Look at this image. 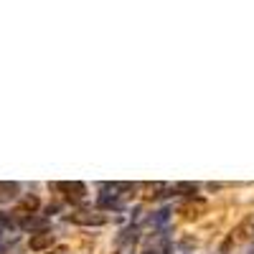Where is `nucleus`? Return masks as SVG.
Here are the masks:
<instances>
[{
	"instance_id": "1",
	"label": "nucleus",
	"mask_w": 254,
	"mask_h": 254,
	"mask_svg": "<svg viewBox=\"0 0 254 254\" xmlns=\"http://www.w3.org/2000/svg\"><path fill=\"white\" fill-rule=\"evenodd\" d=\"M252 237H254V216H247V219L229 234V239L224 242L221 252H229L231 247H237V244H242V242H247V239H252Z\"/></svg>"
},
{
	"instance_id": "2",
	"label": "nucleus",
	"mask_w": 254,
	"mask_h": 254,
	"mask_svg": "<svg viewBox=\"0 0 254 254\" xmlns=\"http://www.w3.org/2000/svg\"><path fill=\"white\" fill-rule=\"evenodd\" d=\"M69 224H76V226H104L107 224V216L102 214V211H87V208H81V211H71V214L66 216Z\"/></svg>"
},
{
	"instance_id": "3",
	"label": "nucleus",
	"mask_w": 254,
	"mask_h": 254,
	"mask_svg": "<svg viewBox=\"0 0 254 254\" xmlns=\"http://www.w3.org/2000/svg\"><path fill=\"white\" fill-rule=\"evenodd\" d=\"M54 188L61 190L71 203H81L84 198H87V186H84L81 181H59V183H54Z\"/></svg>"
},
{
	"instance_id": "4",
	"label": "nucleus",
	"mask_w": 254,
	"mask_h": 254,
	"mask_svg": "<svg viewBox=\"0 0 254 254\" xmlns=\"http://www.w3.org/2000/svg\"><path fill=\"white\" fill-rule=\"evenodd\" d=\"M178 214H181L186 221H196V219H201V216L206 214V201H203L201 196H190V198H186V201L181 203Z\"/></svg>"
},
{
	"instance_id": "5",
	"label": "nucleus",
	"mask_w": 254,
	"mask_h": 254,
	"mask_svg": "<svg viewBox=\"0 0 254 254\" xmlns=\"http://www.w3.org/2000/svg\"><path fill=\"white\" fill-rule=\"evenodd\" d=\"M18 226L23 231H31V234H41V231H49L51 221L46 216H33V214H26L23 219L18 221Z\"/></svg>"
},
{
	"instance_id": "6",
	"label": "nucleus",
	"mask_w": 254,
	"mask_h": 254,
	"mask_svg": "<svg viewBox=\"0 0 254 254\" xmlns=\"http://www.w3.org/2000/svg\"><path fill=\"white\" fill-rule=\"evenodd\" d=\"M198 183L196 181H178V183H173V186H168V190H171L173 196H196L198 193Z\"/></svg>"
},
{
	"instance_id": "7",
	"label": "nucleus",
	"mask_w": 254,
	"mask_h": 254,
	"mask_svg": "<svg viewBox=\"0 0 254 254\" xmlns=\"http://www.w3.org/2000/svg\"><path fill=\"white\" fill-rule=\"evenodd\" d=\"M51 244H54V234H51V231H41V234H31V239H28L31 252H44V249H49Z\"/></svg>"
},
{
	"instance_id": "8",
	"label": "nucleus",
	"mask_w": 254,
	"mask_h": 254,
	"mask_svg": "<svg viewBox=\"0 0 254 254\" xmlns=\"http://www.w3.org/2000/svg\"><path fill=\"white\" fill-rule=\"evenodd\" d=\"M117 208H122V201H120V196L117 193H99V198H97V211H117Z\"/></svg>"
},
{
	"instance_id": "9",
	"label": "nucleus",
	"mask_w": 254,
	"mask_h": 254,
	"mask_svg": "<svg viewBox=\"0 0 254 254\" xmlns=\"http://www.w3.org/2000/svg\"><path fill=\"white\" fill-rule=\"evenodd\" d=\"M20 196V186L13 181H0V203H10Z\"/></svg>"
},
{
	"instance_id": "10",
	"label": "nucleus",
	"mask_w": 254,
	"mask_h": 254,
	"mask_svg": "<svg viewBox=\"0 0 254 254\" xmlns=\"http://www.w3.org/2000/svg\"><path fill=\"white\" fill-rule=\"evenodd\" d=\"M36 208H38V198L36 196H26L23 201H20V214H26V211H31V214H33Z\"/></svg>"
},
{
	"instance_id": "11",
	"label": "nucleus",
	"mask_w": 254,
	"mask_h": 254,
	"mask_svg": "<svg viewBox=\"0 0 254 254\" xmlns=\"http://www.w3.org/2000/svg\"><path fill=\"white\" fill-rule=\"evenodd\" d=\"M112 254H120V252H112Z\"/></svg>"
}]
</instances>
